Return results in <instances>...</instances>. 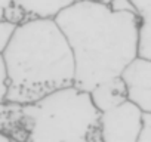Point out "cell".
<instances>
[{"instance_id":"obj_10","label":"cell","mask_w":151,"mask_h":142,"mask_svg":"<svg viewBox=\"0 0 151 142\" xmlns=\"http://www.w3.org/2000/svg\"><path fill=\"white\" fill-rule=\"evenodd\" d=\"M3 19H6V21L14 22V24L18 25V24L24 22L27 19V16H25V14L22 12V9L18 5H15L14 2H11V5H8L5 8V11H3Z\"/></svg>"},{"instance_id":"obj_12","label":"cell","mask_w":151,"mask_h":142,"mask_svg":"<svg viewBox=\"0 0 151 142\" xmlns=\"http://www.w3.org/2000/svg\"><path fill=\"white\" fill-rule=\"evenodd\" d=\"M8 70H6V64L3 59V55L0 53V104L6 101V93H8Z\"/></svg>"},{"instance_id":"obj_7","label":"cell","mask_w":151,"mask_h":142,"mask_svg":"<svg viewBox=\"0 0 151 142\" xmlns=\"http://www.w3.org/2000/svg\"><path fill=\"white\" fill-rule=\"evenodd\" d=\"M25 14L27 19L31 18H55L61 11L79 0H12Z\"/></svg>"},{"instance_id":"obj_1","label":"cell","mask_w":151,"mask_h":142,"mask_svg":"<svg viewBox=\"0 0 151 142\" xmlns=\"http://www.w3.org/2000/svg\"><path fill=\"white\" fill-rule=\"evenodd\" d=\"M53 19L73 52V85L83 90L122 76L138 56L139 16L135 12L114 11L101 0H79Z\"/></svg>"},{"instance_id":"obj_3","label":"cell","mask_w":151,"mask_h":142,"mask_svg":"<svg viewBox=\"0 0 151 142\" xmlns=\"http://www.w3.org/2000/svg\"><path fill=\"white\" fill-rule=\"evenodd\" d=\"M99 114L89 92L74 85L55 89L19 107L22 136L27 142L101 141Z\"/></svg>"},{"instance_id":"obj_11","label":"cell","mask_w":151,"mask_h":142,"mask_svg":"<svg viewBox=\"0 0 151 142\" xmlns=\"http://www.w3.org/2000/svg\"><path fill=\"white\" fill-rule=\"evenodd\" d=\"M136 142H151V113L150 111H142L141 130Z\"/></svg>"},{"instance_id":"obj_2","label":"cell","mask_w":151,"mask_h":142,"mask_svg":"<svg viewBox=\"0 0 151 142\" xmlns=\"http://www.w3.org/2000/svg\"><path fill=\"white\" fill-rule=\"evenodd\" d=\"M2 55L9 79V102L31 104L74 83L73 52L53 18H31L18 24Z\"/></svg>"},{"instance_id":"obj_14","label":"cell","mask_w":151,"mask_h":142,"mask_svg":"<svg viewBox=\"0 0 151 142\" xmlns=\"http://www.w3.org/2000/svg\"><path fill=\"white\" fill-rule=\"evenodd\" d=\"M108 6L114 11H120V12H135V8L133 5L130 3V0H110L108 2ZM138 15V14H136Z\"/></svg>"},{"instance_id":"obj_4","label":"cell","mask_w":151,"mask_h":142,"mask_svg":"<svg viewBox=\"0 0 151 142\" xmlns=\"http://www.w3.org/2000/svg\"><path fill=\"white\" fill-rule=\"evenodd\" d=\"M142 110L126 99L99 114V135L104 142H136L141 130Z\"/></svg>"},{"instance_id":"obj_16","label":"cell","mask_w":151,"mask_h":142,"mask_svg":"<svg viewBox=\"0 0 151 142\" xmlns=\"http://www.w3.org/2000/svg\"><path fill=\"white\" fill-rule=\"evenodd\" d=\"M11 141H12V138L9 135H6L5 132L0 130V142H11Z\"/></svg>"},{"instance_id":"obj_17","label":"cell","mask_w":151,"mask_h":142,"mask_svg":"<svg viewBox=\"0 0 151 142\" xmlns=\"http://www.w3.org/2000/svg\"><path fill=\"white\" fill-rule=\"evenodd\" d=\"M101 2H105V3H108V2H110V0H101Z\"/></svg>"},{"instance_id":"obj_9","label":"cell","mask_w":151,"mask_h":142,"mask_svg":"<svg viewBox=\"0 0 151 142\" xmlns=\"http://www.w3.org/2000/svg\"><path fill=\"white\" fill-rule=\"evenodd\" d=\"M17 28V24L9 22L6 19H0V53H3L8 43L11 42V37Z\"/></svg>"},{"instance_id":"obj_5","label":"cell","mask_w":151,"mask_h":142,"mask_svg":"<svg viewBox=\"0 0 151 142\" xmlns=\"http://www.w3.org/2000/svg\"><path fill=\"white\" fill-rule=\"evenodd\" d=\"M127 98L142 111L151 113V61L136 56L122 73Z\"/></svg>"},{"instance_id":"obj_13","label":"cell","mask_w":151,"mask_h":142,"mask_svg":"<svg viewBox=\"0 0 151 142\" xmlns=\"http://www.w3.org/2000/svg\"><path fill=\"white\" fill-rule=\"evenodd\" d=\"M139 18L151 16V0H130Z\"/></svg>"},{"instance_id":"obj_6","label":"cell","mask_w":151,"mask_h":142,"mask_svg":"<svg viewBox=\"0 0 151 142\" xmlns=\"http://www.w3.org/2000/svg\"><path fill=\"white\" fill-rule=\"evenodd\" d=\"M91 99L96 110L99 113H104L107 110H111L122 102H124L127 98V86L122 76L113 77L108 80H104L98 85H95L89 90Z\"/></svg>"},{"instance_id":"obj_15","label":"cell","mask_w":151,"mask_h":142,"mask_svg":"<svg viewBox=\"0 0 151 142\" xmlns=\"http://www.w3.org/2000/svg\"><path fill=\"white\" fill-rule=\"evenodd\" d=\"M12 0H0V19H3V11L8 5H11Z\"/></svg>"},{"instance_id":"obj_8","label":"cell","mask_w":151,"mask_h":142,"mask_svg":"<svg viewBox=\"0 0 151 142\" xmlns=\"http://www.w3.org/2000/svg\"><path fill=\"white\" fill-rule=\"evenodd\" d=\"M136 53L139 58L151 61V16L139 18Z\"/></svg>"}]
</instances>
